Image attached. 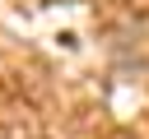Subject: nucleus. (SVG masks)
Masks as SVG:
<instances>
[]
</instances>
